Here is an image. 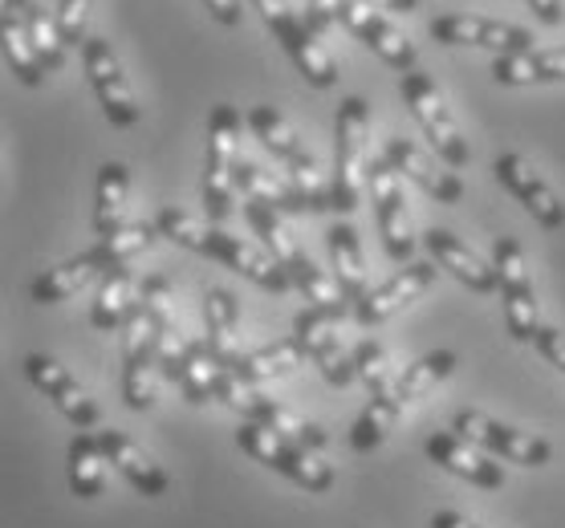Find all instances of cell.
<instances>
[{"label":"cell","mask_w":565,"mask_h":528,"mask_svg":"<svg viewBox=\"0 0 565 528\" xmlns=\"http://www.w3.org/2000/svg\"><path fill=\"white\" fill-rule=\"evenodd\" d=\"M354 374L366 382V390H371V395L386 390L398 378L391 349H386L383 342H374V337H362L359 346H354Z\"/></svg>","instance_id":"obj_37"},{"label":"cell","mask_w":565,"mask_h":528,"mask_svg":"<svg viewBox=\"0 0 565 528\" xmlns=\"http://www.w3.org/2000/svg\"><path fill=\"white\" fill-rule=\"evenodd\" d=\"M253 9L260 13L265 29H269L273 37L281 41L285 53L294 57L297 74L309 82V86H318V90H330L338 82V65L330 57V50L321 45V37L309 29V21L297 13L289 0H248Z\"/></svg>","instance_id":"obj_7"},{"label":"cell","mask_w":565,"mask_h":528,"mask_svg":"<svg viewBox=\"0 0 565 528\" xmlns=\"http://www.w3.org/2000/svg\"><path fill=\"white\" fill-rule=\"evenodd\" d=\"M431 528H480L476 520H468L463 513H451V508H444V513H431Z\"/></svg>","instance_id":"obj_44"},{"label":"cell","mask_w":565,"mask_h":528,"mask_svg":"<svg viewBox=\"0 0 565 528\" xmlns=\"http://www.w3.org/2000/svg\"><path fill=\"white\" fill-rule=\"evenodd\" d=\"M154 236H159V228H151V224L135 219V224H122L118 233L103 236V240H98V245H94L90 252L98 260H103L106 272H115V269H127V260L139 257L142 248H151Z\"/></svg>","instance_id":"obj_36"},{"label":"cell","mask_w":565,"mask_h":528,"mask_svg":"<svg viewBox=\"0 0 565 528\" xmlns=\"http://www.w3.org/2000/svg\"><path fill=\"white\" fill-rule=\"evenodd\" d=\"M431 284H436V260H412V265H403L386 284H379V289H371V293L362 297L359 305H354V322L383 325L403 305H412L419 293H427Z\"/></svg>","instance_id":"obj_20"},{"label":"cell","mask_w":565,"mask_h":528,"mask_svg":"<svg viewBox=\"0 0 565 528\" xmlns=\"http://www.w3.org/2000/svg\"><path fill=\"white\" fill-rule=\"evenodd\" d=\"M142 310L151 313V322L159 330H171L175 325V289L168 284V277H142Z\"/></svg>","instance_id":"obj_38"},{"label":"cell","mask_w":565,"mask_h":528,"mask_svg":"<svg viewBox=\"0 0 565 528\" xmlns=\"http://www.w3.org/2000/svg\"><path fill=\"white\" fill-rule=\"evenodd\" d=\"M86 17H90V0H57V25H62L65 45H86Z\"/></svg>","instance_id":"obj_39"},{"label":"cell","mask_w":565,"mask_h":528,"mask_svg":"<svg viewBox=\"0 0 565 528\" xmlns=\"http://www.w3.org/2000/svg\"><path fill=\"white\" fill-rule=\"evenodd\" d=\"M366 134H371V106L366 98L350 94L342 98L334 115V171H330V204L338 216H350L362 204V192L371 187V155H366Z\"/></svg>","instance_id":"obj_3"},{"label":"cell","mask_w":565,"mask_h":528,"mask_svg":"<svg viewBox=\"0 0 565 528\" xmlns=\"http://www.w3.org/2000/svg\"><path fill=\"white\" fill-rule=\"evenodd\" d=\"M204 346L207 354L228 370L232 362L241 358V349H236V337H241V301L236 293L228 289H207L204 293Z\"/></svg>","instance_id":"obj_25"},{"label":"cell","mask_w":565,"mask_h":528,"mask_svg":"<svg viewBox=\"0 0 565 528\" xmlns=\"http://www.w3.org/2000/svg\"><path fill=\"white\" fill-rule=\"evenodd\" d=\"M236 187L245 195V204H260V207H273V212H281V216H301V212H313L306 195L297 192L294 183H281L273 180L269 171L257 168V163H248L241 159V171H236Z\"/></svg>","instance_id":"obj_29"},{"label":"cell","mask_w":565,"mask_h":528,"mask_svg":"<svg viewBox=\"0 0 565 528\" xmlns=\"http://www.w3.org/2000/svg\"><path fill=\"white\" fill-rule=\"evenodd\" d=\"M94 277H106V265L94 257V252H82V257L65 260V265H53V269L41 272L29 293H33L38 305H57V301H70L74 293H82Z\"/></svg>","instance_id":"obj_31"},{"label":"cell","mask_w":565,"mask_h":528,"mask_svg":"<svg viewBox=\"0 0 565 528\" xmlns=\"http://www.w3.org/2000/svg\"><path fill=\"white\" fill-rule=\"evenodd\" d=\"M424 451L431 464H439L444 472H451V476L468 479L476 488H489V492L504 488V472H501V464H497V455H489L484 448H476L472 439H463L460 431H436V435H427Z\"/></svg>","instance_id":"obj_19"},{"label":"cell","mask_w":565,"mask_h":528,"mask_svg":"<svg viewBox=\"0 0 565 528\" xmlns=\"http://www.w3.org/2000/svg\"><path fill=\"white\" fill-rule=\"evenodd\" d=\"M154 374H159V325L142 310L139 297V310L122 325V399L130 411H147L154 402Z\"/></svg>","instance_id":"obj_11"},{"label":"cell","mask_w":565,"mask_h":528,"mask_svg":"<svg viewBox=\"0 0 565 528\" xmlns=\"http://www.w3.org/2000/svg\"><path fill=\"white\" fill-rule=\"evenodd\" d=\"M366 4H374V9H395V13H412L419 0H366Z\"/></svg>","instance_id":"obj_45"},{"label":"cell","mask_w":565,"mask_h":528,"mask_svg":"<svg viewBox=\"0 0 565 528\" xmlns=\"http://www.w3.org/2000/svg\"><path fill=\"white\" fill-rule=\"evenodd\" d=\"M248 127L265 142V151H273V159H281L285 168H289V183L313 204V212H334V204H330V183L321 180V163L313 159L306 139L297 134L294 122L277 106H253L248 110Z\"/></svg>","instance_id":"obj_5"},{"label":"cell","mask_w":565,"mask_h":528,"mask_svg":"<svg viewBox=\"0 0 565 528\" xmlns=\"http://www.w3.org/2000/svg\"><path fill=\"white\" fill-rule=\"evenodd\" d=\"M245 216L248 224H253V233L260 236V245L269 248V257L281 265L285 272H289V281L297 284V277L313 265V260L301 252V245L294 240V233L285 228V219L281 212H273V207H260V204H245Z\"/></svg>","instance_id":"obj_30"},{"label":"cell","mask_w":565,"mask_h":528,"mask_svg":"<svg viewBox=\"0 0 565 528\" xmlns=\"http://www.w3.org/2000/svg\"><path fill=\"white\" fill-rule=\"evenodd\" d=\"M326 245H330V260H334V281L338 289L347 293L350 305H359L362 297L371 293L366 289V257H362V245H359V233H354V224L350 219H338L334 228L326 233Z\"/></svg>","instance_id":"obj_27"},{"label":"cell","mask_w":565,"mask_h":528,"mask_svg":"<svg viewBox=\"0 0 565 528\" xmlns=\"http://www.w3.org/2000/svg\"><path fill=\"white\" fill-rule=\"evenodd\" d=\"M207 13L216 17L220 25H241V17H245V9H241V0H204Z\"/></svg>","instance_id":"obj_43"},{"label":"cell","mask_w":565,"mask_h":528,"mask_svg":"<svg viewBox=\"0 0 565 528\" xmlns=\"http://www.w3.org/2000/svg\"><path fill=\"white\" fill-rule=\"evenodd\" d=\"M338 21H342L366 50L379 53L391 69H398V74L419 69V50L412 45L407 33H398V29L391 25V17H386L383 9H374V4H366V0H342Z\"/></svg>","instance_id":"obj_15"},{"label":"cell","mask_w":565,"mask_h":528,"mask_svg":"<svg viewBox=\"0 0 565 528\" xmlns=\"http://www.w3.org/2000/svg\"><path fill=\"white\" fill-rule=\"evenodd\" d=\"M456 362H460L456 358V349H431V354H424L419 362H412V366L398 374L386 390L371 395V402L362 407L359 423H354V431H350V448L362 451V455L379 448V443L395 431L403 407H412L415 399H424L427 390H436L439 382L456 370Z\"/></svg>","instance_id":"obj_2"},{"label":"cell","mask_w":565,"mask_h":528,"mask_svg":"<svg viewBox=\"0 0 565 528\" xmlns=\"http://www.w3.org/2000/svg\"><path fill=\"white\" fill-rule=\"evenodd\" d=\"M154 228H159V236H168L171 245L204 252V257L220 260L224 269L241 272V277H248L253 284L269 289V293H289L294 289L289 272L269 257V248L253 245L248 236H236L228 228H220V224H204V219H195L183 207H163L154 216Z\"/></svg>","instance_id":"obj_1"},{"label":"cell","mask_w":565,"mask_h":528,"mask_svg":"<svg viewBox=\"0 0 565 528\" xmlns=\"http://www.w3.org/2000/svg\"><path fill=\"white\" fill-rule=\"evenodd\" d=\"M0 37H4V62H9V69L17 74V82L41 86V82H45V65H41L38 50H33V41H29L25 25H21V17H17L13 9L0 13Z\"/></svg>","instance_id":"obj_35"},{"label":"cell","mask_w":565,"mask_h":528,"mask_svg":"<svg viewBox=\"0 0 565 528\" xmlns=\"http://www.w3.org/2000/svg\"><path fill=\"white\" fill-rule=\"evenodd\" d=\"M492 78L501 86H545V82H565V45L557 50H529L504 53L492 62Z\"/></svg>","instance_id":"obj_28"},{"label":"cell","mask_w":565,"mask_h":528,"mask_svg":"<svg viewBox=\"0 0 565 528\" xmlns=\"http://www.w3.org/2000/svg\"><path fill=\"white\" fill-rule=\"evenodd\" d=\"M451 431H460L463 439H472L476 448H484L489 455L504 460V464L516 467H545L553 460L550 439L533 435V431H516V427L492 419V414L476 411V407H463L451 419Z\"/></svg>","instance_id":"obj_10"},{"label":"cell","mask_w":565,"mask_h":528,"mask_svg":"<svg viewBox=\"0 0 565 528\" xmlns=\"http://www.w3.org/2000/svg\"><path fill=\"white\" fill-rule=\"evenodd\" d=\"M98 439H103V451H106V460H110V467H118V472H122V479H127L130 488L142 492L147 500L168 496V488H171L168 472L154 464L151 455H147L135 439H127L122 431H115V427H103V431H98Z\"/></svg>","instance_id":"obj_22"},{"label":"cell","mask_w":565,"mask_h":528,"mask_svg":"<svg viewBox=\"0 0 565 528\" xmlns=\"http://www.w3.org/2000/svg\"><path fill=\"white\" fill-rule=\"evenodd\" d=\"M529 9H533V17H537L541 25H550V29H557L565 21L562 0H529Z\"/></svg>","instance_id":"obj_42"},{"label":"cell","mask_w":565,"mask_h":528,"mask_svg":"<svg viewBox=\"0 0 565 528\" xmlns=\"http://www.w3.org/2000/svg\"><path fill=\"white\" fill-rule=\"evenodd\" d=\"M398 94H403L407 110L415 115V122L424 127V134L431 139L436 155L444 159L451 171L468 168V163H472V151H468V139H463L460 122L451 118L436 78L424 74V69H412V74H403V82H398Z\"/></svg>","instance_id":"obj_8"},{"label":"cell","mask_w":565,"mask_h":528,"mask_svg":"<svg viewBox=\"0 0 565 528\" xmlns=\"http://www.w3.org/2000/svg\"><path fill=\"white\" fill-rule=\"evenodd\" d=\"M424 245L439 269H448L463 289H472V293H497V289H501L497 269H492L489 260L476 257L472 248L463 245L456 233H448V228H431V233L424 236Z\"/></svg>","instance_id":"obj_23"},{"label":"cell","mask_w":565,"mask_h":528,"mask_svg":"<svg viewBox=\"0 0 565 528\" xmlns=\"http://www.w3.org/2000/svg\"><path fill=\"white\" fill-rule=\"evenodd\" d=\"M492 171H497V180H501L504 192L513 195L516 204L525 207L529 216L537 219L545 233H557V228H565V204L557 200V192L550 187V180H545V175H541V171L533 168L525 155H516V151H509V155H497Z\"/></svg>","instance_id":"obj_17"},{"label":"cell","mask_w":565,"mask_h":528,"mask_svg":"<svg viewBox=\"0 0 565 528\" xmlns=\"http://www.w3.org/2000/svg\"><path fill=\"white\" fill-rule=\"evenodd\" d=\"M127 192H130V171L127 163H103L98 168V192H94V228H98V240L110 233H118L127 219Z\"/></svg>","instance_id":"obj_34"},{"label":"cell","mask_w":565,"mask_h":528,"mask_svg":"<svg viewBox=\"0 0 565 528\" xmlns=\"http://www.w3.org/2000/svg\"><path fill=\"white\" fill-rule=\"evenodd\" d=\"M236 443H241V451H245V455H253L257 464L273 467V472H281L289 484L313 492V496H321V492L334 488V479H338L334 464H326L318 451L301 448V443L277 435V431H269V427L241 419V427H236Z\"/></svg>","instance_id":"obj_6"},{"label":"cell","mask_w":565,"mask_h":528,"mask_svg":"<svg viewBox=\"0 0 565 528\" xmlns=\"http://www.w3.org/2000/svg\"><path fill=\"white\" fill-rule=\"evenodd\" d=\"M294 337L301 342L306 358L321 370V378L330 387H350L359 374H354V349H347L342 334H338V317L318 310H301L294 317Z\"/></svg>","instance_id":"obj_14"},{"label":"cell","mask_w":565,"mask_h":528,"mask_svg":"<svg viewBox=\"0 0 565 528\" xmlns=\"http://www.w3.org/2000/svg\"><path fill=\"white\" fill-rule=\"evenodd\" d=\"M338 13H342V0H309L306 4V21L318 37H326L338 25Z\"/></svg>","instance_id":"obj_40"},{"label":"cell","mask_w":565,"mask_h":528,"mask_svg":"<svg viewBox=\"0 0 565 528\" xmlns=\"http://www.w3.org/2000/svg\"><path fill=\"white\" fill-rule=\"evenodd\" d=\"M106 451L98 431H77L70 439V451H65V479H70V492L77 500H94L103 496L106 488Z\"/></svg>","instance_id":"obj_26"},{"label":"cell","mask_w":565,"mask_h":528,"mask_svg":"<svg viewBox=\"0 0 565 528\" xmlns=\"http://www.w3.org/2000/svg\"><path fill=\"white\" fill-rule=\"evenodd\" d=\"M82 65H86V78H90L94 94H98V106L110 127H135L142 115L139 98L130 90L127 74H122V62H118L115 45L106 37H90L82 45Z\"/></svg>","instance_id":"obj_13"},{"label":"cell","mask_w":565,"mask_h":528,"mask_svg":"<svg viewBox=\"0 0 565 528\" xmlns=\"http://www.w3.org/2000/svg\"><path fill=\"white\" fill-rule=\"evenodd\" d=\"M383 155H386V163L403 175V180H412L415 187H424L436 204H460L463 200V183L456 180L451 171L436 168V163H431V159H427L424 151L407 139V134H391Z\"/></svg>","instance_id":"obj_21"},{"label":"cell","mask_w":565,"mask_h":528,"mask_svg":"<svg viewBox=\"0 0 565 528\" xmlns=\"http://www.w3.org/2000/svg\"><path fill=\"white\" fill-rule=\"evenodd\" d=\"M301 362H306L301 342H297V337H281V342H273V346L241 354V358L228 366V374H236L241 382H265V378H281V374L297 370Z\"/></svg>","instance_id":"obj_33"},{"label":"cell","mask_w":565,"mask_h":528,"mask_svg":"<svg viewBox=\"0 0 565 528\" xmlns=\"http://www.w3.org/2000/svg\"><path fill=\"white\" fill-rule=\"evenodd\" d=\"M371 200L374 216H379V236H383L386 257L395 265H412L415 236H412V212H407V195H403V175H398L386 155L371 159Z\"/></svg>","instance_id":"obj_12"},{"label":"cell","mask_w":565,"mask_h":528,"mask_svg":"<svg viewBox=\"0 0 565 528\" xmlns=\"http://www.w3.org/2000/svg\"><path fill=\"white\" fill-rule=\"evenodd\" d=\"M492 269L501 281L504 301V330L513 342H537L541 317H537V289H533V272H529L525 248L513 236H497L492 240Z\"/></svg>","instance_id":"obj_9"},{"label":"cell","mask_w":565,"mask_h":528,"mask_svg":"<svg viewBox=\"0 0 565 528\" xmlns=\"http://www.w3.org/2000/svg\"><path fill=\"white\" fill-rule=\"evenodd\" d=\"M427 33L439 41V45H476V50H489L497 57L504 53H529L533 50V33L521 25H509V21H489V17H472V13H444L436 17Z\"/></svg>","instance_id":"obj_16"},{"label":"cell","mask_w":565,"mask_h":528,"mask_svg":"<svg viewBox=\"0 0 565 528\" xmlns=\"http://www.w3.org/2000/svg\"><path fill=\"white\" fill-rule=\"evenodd\" d=\"M236 171H241V115H236V106L220 103L212 106V118H207L204 183H200L207 224L224 228V219L232 216V204H236V192H241Z\"/></svg>","instance_id":"obj_4"},{"label":"cell","mask_w":565,"mask_h":528,"mask_svg":"<svg viewBox=\"0 0 565 528\" xmlns=\"http://www.w3.org/2000/svg\"><path fill=\"white\" fill-rule=\"evenodd\" d=\"M533 346H537L541 354H545V358L565 374V330H557V325H541V334H537Z\"/></svg>","instance_id":"obj_41"},{"label":"cell","mask_w":565,"mask_h":528,"mask_svg":"<svg viewBox=\"0 0 565 528\" xmlns=\"http://www.w3.org/2000/svg\"><path fill=\"white\" fill-rule=\"evenodd\" d=\"M25 374H29V382H33L77 431H94V427H98V419H103V414H98V402L82 390V382H77L57 358H50V354H29Z\"/></svg>","instance_id":"obj_18"},{"label":"cell","mask_w":565,"mask_h":528,"mask_svg":"<svg viewBox=\"0 0 565 528\" xmlns=\"http://www.w3.org/2000/svg\"><path fill=\"white\" fill-rule=\"evenodd\" d=\"M4 9H13L21 17V25H25L29 41H33V50H38L41 65H45V74L53 69H62L65 65V37H62V25H57V17H50L41 9V0H4Z\"/></svg>","instance_id":"obj_32"},{"label":"cell","mask_w":565,"mask_h":528,"mask_svg":"<svg viewBox=\"0 0 565 528\" xmlns=\"http://www.w3.org/2000/svg\"><path fill=\"white\" fill-rule=\"evenodd\" d=\"M139 297H142V281L130 269H115L106 272L98 293H94L90 305V325L103 330V334H115L130 322V313L139 310Z\"/></svg>","instance_id":"obj_24"}]
</instances>
